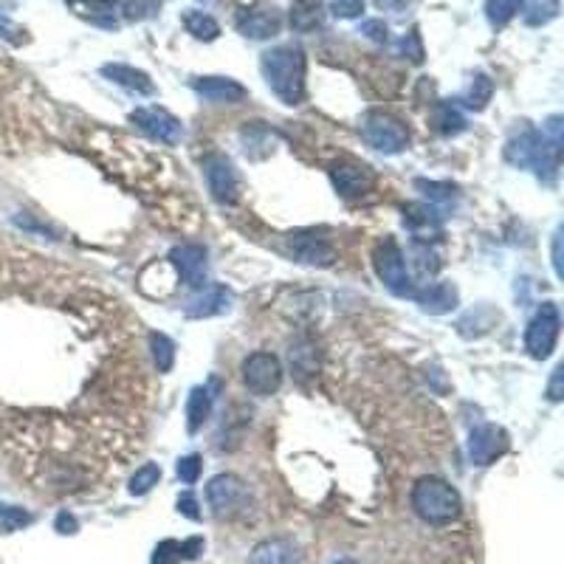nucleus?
Listing matches in <instances>:
<instances>
[{"mask_svg": "<svg viewBox=\"0 0 564 564\" xmlns=\"http://www.w3.org/2000/svg\"><path fill=\"white\" fill-rule=\"evenodd\" d=\"M401 51L407 54L412 63H423V46H421V37L412 32L407 34L404 40H401Z\"/></svg>", "mask_w": 564, "mask_h": 564, "instance_id": "f704fd0d", "label": "nucleus"}, {"mask_svg": "<svg viewBox=\"0 0 564 564\" xmlns=\"http://www.w3.org/2000/svg\"><path fill=\"white\" fill-rule=\"evenodd\" d=\"M184 26H187V32L192 34V37H198V40H215L220 34L218 20L209 17L206 12H198V9L184 12Z\"/></svg>", "mask_w": 564, "mask_h": 564, "instance_id": "412c9836", "label": "nucleus"}, {"mask_svg": "<svg viewBox=\"0 0 564 564\" xmlns=\"http://www.w3.org/2000/svg\"><path fill=\"white\" fill-rule=\"evenodd\" d=\"M204 175L212 198L220 204H235L240 195V178H237L232 161L226 156H209L204 161Z\"/></svg>", "mask_w": 564, "mask_h": 564, "instance_id": "1a4fd4ad", "label": "nucleus"}, {"mask_svg": "<svg viewBox=\"0 0 564 564\" xmlns=\"http://www.w3.org/2000/svg\"><path fill=\"white\" fill-rule=\"evenodd\" d=\"M229 302H232V294L226 288H220V285H212V288H206L204 294H198V297L189 302L187 316H192V319L218 316L223 311H229Z\"/></svg>", "mask_w": 564, "mask_h": 564, "instance_id": "f3484780", "label": "nucleus"}, {"mask_svg": "<svg viewBox=\"0 0 564 564\" xmlns=\"http://www.w3.org/2000/svg\"><path fill=\"white\" fill-rule=\"evenodd\" d=\"M102 74L113 79V82H119V85H125L127 91H136V94H153L156 91V85L150 82V77L144 71L130 68V65H105Z\"/></svg>", "mask_w": 564, "mask_h": 564, "instance_id": "6ab92c4d", "label": "nucleus"}, {"mask_svg": "<svg viewBox=\"0 0 564 564\" xmlns=\"http://www.w3.org/2000/svg\"><path fill=\"white\" fill-rule=\"evenodd\" d=\"M175 471H178L181 483H187V486L198 483V477H201V457L198 455L181 457V460H178V466H175Z\"/></svg>", "mask_w": 564, "mask_h": 564, "instance_id": "7c9ffc66", "label": "nucleus"}, {"mask_svg": "<svg viewBox=\"0 0 564 564\" xmlns=\"http://www.w3.org/2000/svg\"><path fill=\"white\" fill-rule=\"evenodd\" d=\"M198 553H204V539L201 536H192L187 542H181V559L192 562V559H198Z\"/></svg>", "mask_w": 564, "mask_h": 564, "instance_id": "c9c22d12", "label": "nucleus"}, {"mask_svg": "<svg viewBox=\"0 0 564 564\" xmlns=\"http://www.w3.org/2000/svg\"><path fill=\"white\" fill-rule=\"evenodd\" d=\"M373 263H376V271L381 282L390 288L392 294L398 297H415L412 291V277L407 271V260H404V251L401 246L392 240V237H384L381 243L373 251Z\"/></svg>", "mask_w": 564, "mask_h": 564, "instance_id": "7ed1b4c3", "label": "nucleus"}, {"mask_svg": "<svg viewBox=\"0 0 564 564\" xmlns=\"http://www.w3.org/2000/svg\"><path fill=\"white\" fill-rule=\"evenodd\" d=\"M361 139L367 141L373 150H378V153H401V150L407 147L409 133L407 127L401 125L395 116L381 113V110H373V113L364 116Z\"/></svg>", "mask_w": 564, "mask_h": 564, "instance_id": "20e7f679", "label": "nucleus"}, {"mask_svg": "<svg viewBox=\"0 0 564 564\" xmlns=\"http://www.w3.org/2000/svg\"><path fill=\"white\" fill-rule=\"evenodd\" d=\"M150 350H153V359H156L158 373H170L175 364V345L164 336V333H153L150 336Z\"/></svg>", "mask_w": 564, "mask_h": 564, "instance_id": "5701e85b", "label": "nucleus"}, {"mask_svg": "<svg viewBox=\"0 0 564 564\" xmlns=\"http://www.w3.org/2000/svg\"><path fill=\"white\" fill-rule=\"evenodd\" d=\"M204 3H209V0H204Z\"/></svg>", "mask_w": 564, "mask_h": 564, "instance_id": "c03bdc74", "label": "nucleus"}, {"mask_svg": "<svg viewBox=\"0 0 564 564\" xmlns=\"http://www.w3.org/2000/svg\"><path fill=\"white\" fill-rule=\"evenodd\" d=\"M0 519H3V528L6 531H15V528H23L32 522V514H26L23 508H15V505H0Z\"/></svg>", "mask_w": 564, "mask_h": 564, "instance_id": "2f4dec72", "label": "nucleus"}, {"mask_svg": "<svg viewBox=\"0 0 564 564\" xmlns=\"http://www.w3.org/2000/svg\"><path fill=\"white\" fill-rule=\"evenodd\" d=\"M505 449H508V435H505V429H500V426L483 423V426H477V429L471 432V463H477V466H491L497 457L505 455Z\"/></svg>", "mask_w": 564, "mask_h": 564, "instance_id": "9b49d317", "label": "nucleus"}, {"mask_svg": "<svg viewBox=\"0 0 564 564\" xmlns=\"http://www.w3.org/2000/svg\"><path fill=\"white\" fill-rule=\"evenodd\" d=\"M330 178H333V187L339 189V195L345 198H359L370 189V175L364 167H353V164H336L330 170Z\"/></svg>", "mask_w": 564, "mask_h": 564, "instance_id": "dca6fc26", "label": "nucleus"}, {"mask_svg": "<svg viewBox=\"0 0 564 564\" xmlns=\"http://www.w3.org/2000/svg\"><path fill=\"white\" fill-rule=\"evenodd\" d=\"M57 531H60V533H77V519L63 511V514L57 517Z\"/></svg>", "mask_w": 564, "mask_h": 564, "instance_id": "ea45409f", "label": "nucleus"}, {"mask_svg": "<svg viewBox=\"0 0 564 564\" xmlns=\"http://www.w3.org/2000/svg\"><path fill=\"white\" fill-rule=\"evenodd\" d=\"M291 367L297 370L299 376L316 373V347H314V342L302 339L299 345L291 347Z\"/></svg>", "mask_w": 564, "mask_h": 564, "instance_id": "b1692460", "label": "nucleus"}, {"mask_svg": "<svg viewBox=\"0 0 564 564\" xmlns=\"http://www.w3.org/2000/svg\"><path fill=\"white\" fill-rule=\"evenodd\" d=\"M291 249L297 254L299 263H308V266H330L336 260L333 246L316 235H294L291 237Z\"/></svg>", "mask_w": 564, "mask_h": 564, "instance_id": "2eb2a0df", "label": "nucleus"}, {"mask_svg": "<svg viewBox=\"0 0 564 564\" xmlns=\"http://www.w3.org/2000/svg\"><path fill=\"white\" fill-rule=\"evenodd\" d=\"M548 395H550V401H562V395H564V367H556V370H553V378H550Z\"/></svg>", "mask_w": 564, "mask_h": 564, "instance_id": "4c0bfd02", "label": "nucleus"}, {"mask_svg": "<svg viewBox=\"0 0 564 564\" xmlns=\"http://www.w3.org/2000/svg\"><path fill=\"white\" fill-rule=\"evenodd\" d=\"M249 564H302V556H299V548L291 539L277 536V539L260 542L251 553Z\"/></svg>", "mask_w": 564, "mask_h": 564, "instance_id": "ddd939ff", "label": "nucleus"}, {"mask_svg": "<svg viewBox=\"0 0 564 564\" xmlns=\"http://www.w3.org/2000/svg\"><path fill=\"white\" fill-rule=\"evenodd\" d=\"M491 94H494V85H491V79L488 77H474V82H471L469 94H466V105L474 110H483L488 105V99H491Z\"/></svg>", "mask_w": 564, "mask_h": 564, "instance_id": "cd10ccee", "label": "nucleus"}, {"mask_svg": "<svg viewBox=\"0 0 564 564\" xmlns=\"http://www.w3.org/2000/svg\"><path fill=\"white\" fill-rule=\"evenodd\" d=\"M206 500L218 517H235L249 505V486L235 474H218L206 486Z\"/></svg>", "mask_w": 564, "mask_h": 564, "instance_id": "39448f33", "label": "nucleus"}, {"mask_svg": "<svg viewBox=\"0 0 564 564\" xmlns=\"http://www.w3.org/2000/svg\"><path fill=\"white\" fill-rule=\"evenodd\" d=\"M209 409H212V395L206 387H195V390L189 392V401H187V429L195 435L201 426L206 423L209 418Z\"/></svg>", "mask_w": 564, "mask_h": 564, "instance_id": "aec40b11", "label": "nucleus"}, {"mask_svg": "<svg viewBox=\"0 0 564 564\" xmlns=\"http://www.w3.org/2000/svg\"><path fill=\"white\" fill-rule=\"evenodd\" d=\"M178 562H181V542H175V539L158 542L156 553H153V564H178Z\"/></svg>", "mask_w": 564, "mask_h": 564, "instance_id": "473e14b6", "label": "nucleus"}, {"mask_svg": "<svg viewBox=\"0 0 564 564\" xmlns=\"http://www.w3.org/2000/svg\"><path fill=\"white\" fill-rule=\"evenodd\" d=\"M243 381L254 395H274L282 384V364L274 353H251L243 361Z\"/></svg>", "mask_w": 564, "mask_h": 564, "instance_id": "6e6552de", "label": "nucleus"}, {"mask_svg": "<svg viewBox=\"0 0 564 564\" xmlns=\"http://www.w3.org/2000/svg\"><path fill=\"white\" fill-rule=\"evenodd\" d=\"M158 480H161V469H158L156 463H147V466L136 469V474L130 477V494L141 497V494H147L153 486H158Z\"/></svg>", "mask_w": 564, "mask_h": 564, "instance_id": "a878e982", "label": "nucleus"}, {"mask_svg": "<svg viewBox=\"0 0 564 564\" xmlns=\"http://www.w3.org/2000/svg\"><path fill=\"white\" fill-rule=\"evenodd\" d=\"M559 328H562L559 308L553 302H545L525 330V350L531 353L533 359H548L553 347H556V339H559Z\"/></svg>", "mask_w": 564, "mask_h": 564, "instance_id": "423d86ee", "label": "nucleus"}, {"mask_svg": "<svg viewBox=\"0 0 564 564\" xmlns=\"http://www.w3.org/2000/svg\"><path fill=\"white\" fill-rule=\"evenodd\" d=\"M432 125H435V130L443 133V136H455V133L463 130L466 119H463V116H460V110L452 108V105H438L435 113H432Z\"/></svg>", "mask_w": 564, "mask_h": 564, "instance_id": "4be33fe9", "label": "nucleus"}, {"mask_svg": "<svg viewBox=\"0 0 564 564\" xmlns=\"http://www.w3.org/2000/svg\"><path fill=\"white\" fill-rule=\"evenodd\" d=\"M412 511L415 517L432 525V528H446L463 514V500L455 486H449L440 477H421L412 486Z\"/></svg>", "mask_w": 564, "mask_h": 564, "instance_id": "f257e3e1", "label": "nucleus"}, {"mask_svg": "<svg viewBox=\"0 0 564 564\" xmlns=\"http://www.w3.org/2000/svg\"><path fill=\"white\" fill-rule=\"evenodd\" d=\"M282 29V9L277 3H251L246 9L237 12V32L251 40H266Z\"/></svg>", "mask_w": 564, "mask_h": 564, "instance_id": "0eeeda50", "label": "nucleus"}, {"mask_svg": "<svg viewBox=\"0 0 564 564\" xmlns=\"http://www.w3.org/2000/svg\"><path fill=\"white\" fill-rule=\"evenodd\" d=\"M559 243H562V232H556V240H553V266H556V271H562V251H559Z\"/></svg>", "mask_w": 564, "mask_h": 564, "instance_id": "a19ab883", "label": "nucleus"}, {"mask_svg": "<svg viewBox=\"0 0 564 564\" xmlns=\"http://www.w3.org/2000/svg\"><path fill=\"white\" fill-rule=\"evenodd\" d=\"M195 91L209 99V102H229V105H235V102H243L249 91L235 82V79H226V77H201L195 79Z\"/></svg>", "mask_w": 564, "mask_h": 564, "instance_id": "4468645a", "label": "nucleus"}, {"mask_svg": "<svg viewBox=\"0 0 564 564\" xmlns=\"http://www.w3.org/2000/svg\"><path fill=\"white\" fill-rule=\"evenodd\" d=\"M415 297L421 302L423 311H429V314H449L457 305V291L449 282H435Z\"/></svg>", "mask_w": 564, "mask_h": 564, "instance_id": "a211bd4d", "label": "nucleus"}, {"mask_svg": "<svg viewBox=\"0 0 564 564\" xmlns=\"http://www.w3.org/2000/svg\"><path fill=\"white\" fill-rule=\"evenodd\" d=\"M415 187L423 189V195H426L429 201H435V204H446V201H452V198H455V189L449 187V184H435V181H415Z\"/></svg>", "mask_w": 564, "mask_h": 564, "instance_id": "c756f323", "label": "nucleus"}, {"mask_svg": "<svg viewBox=\"0 0 564 564\" xmlns=\"http://www.w3.org/2000/svg\"><path fill=\"white\" fill-rule=\"evenodd\" d=\"M525 6V0H488L486 15L494 26H505Z\"/></svg>", "mask_w": 564, "mask_h": 564, "instance_id": "393cba45", "label": "nucleus"}, {"mask_svg": "<svg viewBox=\"0 0 564 564\" xmlns=\"http://www.w3.org/2000/svg\"><path fill=\"white\" fill-rule=\"evenodd\" d=\"M361 32L370 34V37L378 40V43H384V40H387V26H384L381 20H367V23L361 26Z\"/></svg>", "mask_w": 564, "mask_h": 564, "instance_id": "58836bf2", "label": "nucleus"}, {"mask_svg": "<svg viewBox=\"0 0 564 564\" xmlns=\"http://www.w3.org/2000/svg\"><path fill=\"white\" fill-rule=\"evenodd\" d=\"M133 125H139L150 139L161 141V144H175L184 136V127L175 119L173 113H167L164 108H139L133 110Z\"/></svg>", "mask_w": 564, "mask_h": 564, "instance_id": "9d476101", "label": "nucleus"}, {"mask_svg": "<svg viewBox=\"0 0 564 564\" xmlns=\"http://www.w3.org/2000/svg\"><path fill=\"white\" fill-rule=\"evenodd\" d=\"M330 12L336 17H359L364 12V0H330Z\"/></svg>", "mask_w": 564, "mask_h": 564, "instance_id": "72a5a7b5", "label": "nucleus"}, {"mask_svg": "<svg viewBox=\"0 0 564 564\" xmlns=\"http://www.w3.org/2000/svg\"><path fill=\"white\" fill-rule=\"evenodd\" d=\"M263 74L271 91L280 96L285 105H299L305 96V57L294 46L271 48L263 54Z\"/></svg>", "mask_w": 564, "mask_h": 564, "instance_id": "f03ea898", "label": "nucleus"}, {"mask_svg": "<svg viewBox=\"0 0 564 564\" xmlns=\"http://www.w3.org/2000/svg\"><path fill=\"white\" fill-rule=\"evenodd\" d=\"M178 511L184 514V517H189V519H201V511H198V500L192 497V494H181L178 497Z\"/></svg>", "mask_w": 564, "mask_h": 564, "instance_id": "e433bc0d", "label": "nucleus"}, {"mask_svg": "<svg viewBox=\"0 0 564 564\" xmlns=\"http://www.w3.org/2000/svg\"><path fill=\"white\" fill-rule=\"evenodd\" d=\"M322 23V15H319V6H302L291 15V26L297 32H314L316 26Z\"/></svg>", "mask_w": 564, "mask_h": 564, "instance_id": "c85d7f7f", "label": "nucleus"}, {"mask_svg": "<svg viewBox=\"0 0 564 564\" xmlns=\"http://www.w3.org/2000/svg\"><path fill=\"white\" fill-rule=\"evenodd\" d=\"M170 263H173L178 280L187 282L189 288H201L206 282V249L204 246H175L170 251Z\"/></svg>", "mask_w": 564, "mask_h": 564, "instance_id": "f8f14e48", "label": "nucleus"}, {"mask_svg": "<svg viewBox=\"0 0 564 564\" xmlns=\"http://www.w3.org/2000/svg\"><path fill=\"white\" fill-rule=\"evenodd\" d=\"M336 564H359V562H353V559H342V562H336Z\"/></svg>", "mask_w": 564, "mask_h": 564, "instance_id": "37998d69", "label": "nucleus"}, {"mask_svg": "<svg viewBox=\"0 0 564 564\" xmlns=\"http://www.w3.org/2000/svg\"><path fill=\"white\" fill-rule=\"evenodd\" d=\"M0 29H9V20H6L3 15H0Z\"/></svg>", "mask_w": 564, "mask_h": 564, "instance_id": "79ce46f5", "label": "nucleus"}, {"mask_svg": "<svg viewBox=\"0 0 564 564\" xmlns=\"http://www.w3.org/2000/svg\"><path fill=\"white\" fill-rule=\"evenodd\" d=\"M556 15H559V0H536L525 12V23L528 26H545Z\"/></svg>", "mask_w": 564, "mask_h": 564, "instance_id": "bb28decb", "label": "nucleus"}]
</instances>
